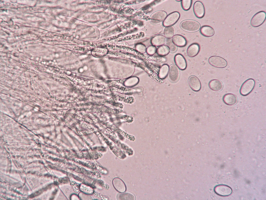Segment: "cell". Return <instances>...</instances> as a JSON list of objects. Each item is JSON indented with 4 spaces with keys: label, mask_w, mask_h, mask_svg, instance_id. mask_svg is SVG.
<instances>
[{
    "label": "cell",
    "mask_w": 266,
    "mask_h": 200,
    "mask_svg": "<svg viewBox=\"0 0 266 200\" xmlns=\"http://www.w3.org/2000/svg\"><path fill=\"white\" fill-rule=\"evenodd\" d=\"M215 192L217 194L222 196L230 195L232 192L231 189L229 186L224 185H219L214 188Z\"/></svg>",
    "instance_id": "obj_8"
},
{
    "label": "cell",
    "mask_w": 266,
    "mask_h": 200,
    "mask_svg": "<svg viewBox=\"0 0 266 200\" xmlns=\"http://www.w3.org/2000/svg\"><path fill=\"white\" fill-rule=\"evenodd\" d=\"M193 10L195 15L197 18H201L204 16L205 8L203 4L201 1H197L194 3Z\"/></svg>",
    "instance_id": "obj_7"
},
{
    "label": "cell",
    "mask_w": 266,
    "mask_h": 200,
    "mask_svg": "<svg viewBox=\"0 0 266 200\" xmlns=\"http://www.w3.org/2000/svg\"><path fill=\"white\" fill-rule=\"evenodd\" d=\"M167 16V13L165 11H159L155 13L154 18L157 21L162 22L166 18Z\"/></svg>",
    "instance_id": "obj_21"
},
{
    "label": "cell",
    "mask_w": 266,
    "mask_h": 200,
    "mask_svg": "<svg viewBox=\"0 0 266 200\" xmlns=\"http://www.w3.org/2000/svg\"><path fill=\"white\" fill-rule=\"evenodd\" d=\"M172 41L176 46L179 47H183L185 46L187 43L185 38L183 36L178 34L174 36Z\"/></svg>",
    "instance_id": "obj_14"
},
{
    "label": "cell",
    "mask_w": 266,
    "mask_h": 200,
    "mask_svg": "<svg viewBox=\"0 0 266 200\" xmlns=\"http://www.w3.org/2000/svg\"><path fill=\"white\" fill-rule=\"evenodd\" d=\"M192 1L191 0H182L181 3L183 9L185 11L189 10L191 6Z\"/></svg>",
    "instance_id": "obj_24"
},
{
    "label": "cell",
    "mask_w": 266,
    "mask_h": 200,
    "mask_svg": "<svg viewBox=\"0 0 266 200\" xmlns=\"http://www.w3.org/2000/svg\"><path fill=\"white\" fill-rule=\"evenodd\" d=\"M266 13L264 11L258 12L255 14L250 21L251 25L254 27H258L262 24L265 19Z\"/></svg>",
    "instance_id": "obj_4"
},
{
    "label": "cell",
    "mask_w": 266,
    "mask_h": 200,
    "mask_svg": "<svg viewBox=\"0 0 266 200\" xmlns=\"http://www.w3.org/2000/svg\"><path fill=\"white\" fill-rule=\"evenodd\" d=\"M170 49L166 45L162 46L158 48L157 52L158 54L162 56H165L170 52Z\"/></svg>",
    "instance_id": "obj_20"
},
{
    "label": "cell",
    "mask_w": 266,
    "mask_h": 200,
    "mask_svg": "<svg viewBox=\"0 0 266 200\" xmlns=\"http://www.w3.org/2000/svg\"><path fill=\"white\" fill-rule=\"evenodd\" d=\"M255 81L253 79L250 78L245 81L242 84L240 93L243 96H246L250 93L254 89Z\"/></svg>",
    "instance_id": "obj_2"
},
{
    "label": "cell",
    "mask_w": 266,
    "mask_h": 200,
    "mask_svg": "<svg viewBox=\"0 0 266 200\" xmlns=\"http://www.w3.org/2000/svg\"><path fill=\"white\" fill-rule=\"evenodd\" d=\"M223 100L224 103L229 105L236 104L237 101L236 96L231 93H227L224 95L223 97Z\"/></svg>",
    "instance_id": "obj_13"
},
{
    "label": "cell",
    "mask_w": 266,
    "mask_h": 200,
    "mask_svg": "<svg viewBox=\"0 0 266 200\" xmlns=\"http://www.w3.org/2000/svg\"><path fill=\"white\" fill-rule=\"evenodd\" d=\"M208 85L211 89L216 91H218L221 90L223 87L222 82L217 79L211 80L209 82Z\"/></svg>",
    "instance_id": "obj_15"
},
{
    "label": "cell",
    "mask_w": 266,
    "mask_h": 200,
    "mask_svg": "<svg viewBox=\"0 0 266 200\" xmlns=\"http://www.w3.org/2000/svg\"><path fill=\"white\" fill-rule=\"evenodd\" d=\"M201 33L203 36L209 37L213 36L215 34L214 29L211 27L208 26H202L200 30Z\"/></svg>",
    "instance_id": "obj_16"
},
{
    "label": "cell",
    "mask_w": 266,
    "mask_h": 200,
    "mask_svg": "<svg viewBox=\"0 0 266 200\" xmlns=\"http://www.w3.org/2000/svg\"><path fill=\"white\" fill-rule=\"evenodd\" d=\"M176 1H177V2H179L181 1L182 0H176Z\"/></svg>",
    "instance_id": "obj_26"
},
{
    "label": "cell",
    "mask_w": 266,
    "mask_h": 200,
    "mask_svg": "<svg viewBox=\"0 0 266 200\" xmlns=\"http://www.w3.org/2000/svg\"><path fill=\"white\" fill-rule=\"evenodd\" d=\"M169 67L167 64L163 65L159 70V77L161 79L165 78L167 76L169 72Z\"/></svg>",
    "instance_id": "obj_19"
},
{
    "label": "cell",
    "mask_w": 266,
    "mask_h": 200,
    "mask_svg": "<svg viewBox=\"0 0 266 200\" xmlns=\"http://www.w3.org/2000/svg\"><path fill=\"white\" fill-rule=\"evenodd\" d=\"M180 27L184 30L188 32H195L199 30L201 28L200 24L197 21L192 20H187L182 21Z\"/></svg>",
    "instance_id": "obj_1"
},
{
    "label": "cell",
    "mask_w": 266,
    "mask_h": 200,
    "mask_svg": "<svg viewBox=\"0 0 266 200\" xmlns=\"http://www.w3.org/2000/svg\"><path fill=\"white\" fill-rule=\"evenodd\" d=\"M175 29L172 26L165 27L163 31V34L168 39H170L174 35Z\"/></svg>",
    "instance_id": "obj_18"
},
{
    "label": "cell",
    "mask_w": 266,
    "mask_h": 200,
    "mask_svg": "<svg viewBox=\"0 0 266 200\" xmlns=\"http://www.w3.org/2000/svg\"><path fill=\"white\" fill-rule=\"evenodd\" d=\"M154 40L155 45L157 46H159L165 43L166 39L164 36L160 35L156 36Z\"/></svg>",
    "instance_id": "obj_22"
},
{
    "label": "cell",
    "mask_w": 266,
    "mask_h": 200,
    "mask_svg": "<svg viewBox=\"0 0 266 200\" xmlns=\"http://www.w3.org/2000/svg\"><path fill=\"white\" fill-rule=\"evenodd\" d=\"M200 49V46L198 44L192 43L188 48L187 51V54L190 57H194L198 54Z\"/></svg>",
    "instance_id": "obj_12"
},
{
    "label": "cell",
    "mask_w": 266,
    "mask_h": 200,
    "mask_svg": "<svg viewBox=\"0 0 266 200\" xmlns=\"http://www.w3.org/2000/svg\"><path fill=\"white\" fill-rule=\"evenodd\" d=\"M180 16V14L178 12L174 11L171 13L163 21V26L167 27L174 24L178 20Z\"/></svg>",
    "instance_id": "obj_5"
},
{
    "label": "cell",
    "mask_w": 266,
    "mask_h": 200,
    "mask_svg": "<svg viewBox=\"0 0 266 200\" xmlns=\"http://www.w3.org/2000/svg\"><path fill=\"white\" fill-rule=\"evenodd\" d=\"M112 184L115 189L120 192H125L126 190L125 184L123 181L120 178L116 177L114 179Z\"/></svg>",
    "instance_id": "obj_11"
},
{
    "label": "cell",
    "mask_w": 266,
    "mask_h": 200,
    "mask_svg": "<svg viewBox=\"0 0 266 200\" xmlns=\"http://www.w3.org/2000/svg\"><path fill=\"white\" fill-rule=\"evenodd\" d=\"M188 83L190 88L194 91H198L201 89L200 81L195 76H190L188 79Z\"/></svg>",
    "instance_id": "obj_9"
},
{
    "label": "cell",
    "mask_w": 266,
    "mask_h": 200,
    "mask_svg": "<svg viewBox=\"0 0 266 200\" xmlns=\"http://www.w3.org/2000/svg\"><path fill=\"white\" fill-rule=\"evenodd\" d=\"M168 76L170 80L172 82L175 83L178 80L180 76V72L176 65L173 64L170 66Z\"/></svg>",
    "instance_id": "obj_6"
},
{
    "label": "cell",
    "mask_w": 266,
    "mask_h": 200,
    "mask_svg": "<svg viewBox=\"0 0 266 200\" xmlns=\"http://www.w3.org/2000/svg\"><path fill=\"white\" fill-rule=\"evenodd\" d=\"M166 44L169 48L171 53H174L177 51V46L174 44L171 39H168L166 41Z\"/></svg>",
    "instance_id": "obj_23"
},
{
    "label": "cell",
    "mask_w": 266,
    "mask_h": 200,
    "mask_svg": "<svg viewBox=\"0 0 266 200\" xmlns=\"http://www.w3.org/2000/svg\"><path fill=\"white\" fill-rule=\"evenodd\" d=\"M119 132L124 136L126 138H127L129 140L133 141L135 140V137L132 135H130L125 132L123 130L119 129L118 130Z\"/></svg>",
    "instance_id": "obj_25"
},
{
    "label": "cell",
    "mask_w": 266,
    "mask_h": 200,
    "mask_svg": "<svg viewBox=\"0 0 266 200\" xmlns=\"http://www.w3.org/2000/svg\"><path fill=\"white\" fill-rule=\"evenodd\" d=\"M208 61L211 65L218 68H224L227 65V62L225 59L218 56H211L209 58Z\"/></svg>",
    "instance_id": "obj_3"
},
{
    "label": "cell",
    "mask_w": 266,
    "mask_h": 200,
    "mask_svg": "<svg viewBox=\"0 0 266 200\" xmlns=\"http://www.w3.org/2000/svg\"><path fill=\"white\" fill-rule=\"evenodd\" d=\"M174 61L176 65L180 69L184 70L187 67L186 60L184 56L180 54H176L175 56Z\"/></svg>",
    "instance_id": "obj_10"
},
{
    "label": "cell",
    "mask_w": 266,
    "mask_h": 200,
    "mask_svg": "<svg viewBox=\"0 0 266 200\" xmlns=\"http://www.w3.org/2000/svg\"><path fill=\"white\" fill-rule=\"evenodd\" d=\"M117 199L119 200H133L135 197L132 193L128 192H123L118 193L117 195Z\"/></svg>",
    "instance_id": "obj_17"
}]
</instances>
